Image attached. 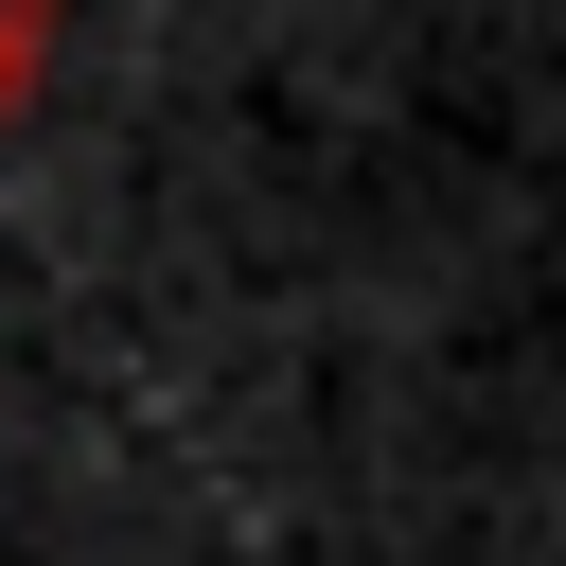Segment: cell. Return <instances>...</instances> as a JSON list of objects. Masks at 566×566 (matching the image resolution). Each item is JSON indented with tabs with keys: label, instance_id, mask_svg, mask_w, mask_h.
I'll return each instance as SVG.
<instances>
[{
	"label": "cell",
	"instance_id": "obj_1",
	"mask_svg": "<svg viewBox=\"0 0 566 566\" xmlns=\"http://www.w3.org/2000/svg\"><path fill=\"white\" fill-rule=\"evenodd\" d=\"M35 71H53V0H0V142L35 124Z\"/></svg>",
	"mask_w": 566,
	"mask_h": 566
}]
</instances>
